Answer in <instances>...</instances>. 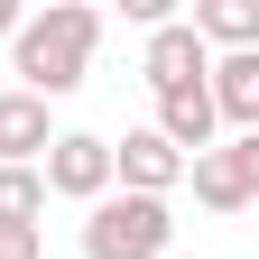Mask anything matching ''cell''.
I'll return each mask as SVG.
<instances>
[{"label": "cell", "mask_w": 259, "mask_h": 259, "mask_svg": "<svg viewBox=\"0 0 259 259\" xmlns=\"http://www.w3.org/2000/svg\"><path fill=\"white\" fill-rule=\"evenodd\" d=\"M93 47H102V10H93V0H47V10H28V28L10 37V74H19V93H37L56 111L65 93L93 74Z\"/></svg>", "instance_id": "obj_1"}, {"label": "cell", "mask_w": 259, "mask_h": 259, "mask_svg": "<svg viewBox=\"0 0 259 259\" xmlns=\"http://www.w3.org/2000/svg\"><path fill=\"white\" fill-rule=\"evenodd\" d=\"M176 250V213L157 194H102L83 213V259H167Z\"/></svg>", "instance_id": "obj_2"}, {"label": "cell", "mask_w": 259, "mask_h": 259, "mask_svg": "<svg viewBox=\"0 0 259 259\" xmlns=\"http://www.w3.org/2000/svg\"><path fill=\"white\" fill-rule=\"evenodd\" d=\"M37 176H47V194H65V204H102L111 194V139L102 130H56V148L37 157Z\"/></svg>", "instance_id": "obj_3"}, {"label": "cell", "mask_w": 259, "mask_h": 259, "mask_svg": "<svg viewBox=\"0 0 259 259\" xmlns=\"http://www.w3.org/2000/svg\"><path fill=\"white\" fill-rule=\"evenodd\" d=\"M176 185H185V157L157 139V130H120L111 139V194H157V204H167Z\"/></svg>", "instance_id": "obj_4"}, {"label": "cell", "mask_w": 259, "mask_h": 259, "mask_svg": "<svg viewBox=\"0 0 259 259\" xmlns=\"http://www.w3.org/2000/svg\"><path fill=\"white\" fill-rule=\"evenodd\" d=\"M204 74H213V47L194 37L185 19L148 28V47H139V83H148V93H176V83H204Z\"/></svg>", "instance_id": "obj_5"}, {"label": "cell", "mask_w": 259, "mask_h": 259, "mask_svg": "<svg viewBox=\"0 0 259 259\" xmlns=\"http://www.w3.org/2000/svg\"><path fill=\"white\" fill-rule=\"evenodd\" d=\"M56 148V111L37 102V93H0V167H37V157Z\"/></svg>", "instance_id": "obj_6"}, {"label": "cell", "mask_w": 259, "mask_h": 259, "mask_svg": "<svg viewBox=\"0 0 259 259\" xmlns=\"http://www.w3.org/2000/svg\"><path fill=\"white\" fill-rule=\"evenodd\" d=\"M185 28H194L213 56H259V0H194Z\"/></svg>", "instance_id": "obj_7"}, {"label": "cell", "mask_w": 259, "mask_h": 259, "mask_svg": "<svg viewBox=\"0 0 259 259\" xmlns=\"http://www.w3.org/2000/svg\"><path fill=\"white\" fill-rule=\"evenodd\" d=\"M204 93H213V120L222 130H259V56H213Z\"/></svg>", "instance_id": "obj_8"}, {"label": "cell", "mask_w": 259, "mask_h": 259, "mask_svg": "<svg viewBox=\"0 0 259 259\" xmlns=\"http://www.w3.org/2000/svg\"><path fill=\"white\" fill-rule=\"evenodd\" d=\"M0 222L47 232V176H37V167H0Z\"/></svg>", "instance_id": "obj_9"}, {"label": "cell", "mask_w": 259, "mask_h": 259, "mask_svg": "<svg viewBox=\"0 0 259 259\" xmlns=\"http://www.w3.org/2000/svg\"><path fill=\"white\" fill-rule=\"evenodd\" d=\"M185 185H194V204H204V213H250V204H241V185H232V167H222V148L185 157Z\"/></svg>", "instance_id": "obj_10"}, {"label": "cell", "mask_w": 259, "mask_h": 259, "mask_svg": "<svg viewBox=\"0 0 259 259\" xmlns=\"http://www.w3.org/2000/svg\"><path fill=\"white\" fill-rule=\"evenodd\" d=\"M222 167H232L241 204H259V130H232V139H222Z\"/></svg>", "instance_id": "obj_11"}, {"label": "cell", "mask_w": 259, "mask_h": 259, "mask_svg": "<svg viewBox=\"0 0 259 259\" xmlns=\"http://www.w3.org/2000/svg\"><path fill=\"white\" fill-rule=\"evenodd\" d=\"M0 259H47V232H28V222H0Z\"/></svg>", "instance_id": "obj_12"}, {"label": "cell", "mask_w": 259, "mask_h": 259, "mask_svg": "<svg viewBox=\"0 0 259 259\" xmlns=\"http://www.w3.org/2000/svg\"><path fill=\"white\" fill-rule=\"evenodd\" d=\"M19 28H28V10H19V0H0V47H10Z\"/></svg>", "instance_id": "obj_13"}]
</instances>
